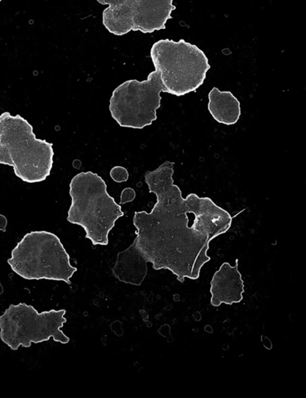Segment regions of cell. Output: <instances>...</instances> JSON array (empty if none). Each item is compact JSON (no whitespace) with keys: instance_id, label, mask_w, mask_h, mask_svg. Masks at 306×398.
Wrapping results in <instances>:
<instances>
[{"instance_id":"7c38bea8","label":"cell","mask_w":306,"mask_h":398,"mask_svg":"<svg viewBox=\"0 0 306 398\" xmlns=\"http://www.w3.org/2000/svg\"><path fill=\"white\" fill-rule=\"evenodd\" d=\"M110 175L112 180L117 182V183L127 182L129 178L128 170L125 167H121V166L113 167L110 170Z\"/></svg>"},{"instance_id":"9a60e30c","label":"cell","mask_w":306,"mask_h":398,"mask_svg":"<svg viewBox=\"0 0 306 398\" xmlns=\"http://www.w3.org/2000/svg\"><path fill=\"white\" fill-rule=\"evenodd\" d=\"M1 1H2V0H0V2H1Z\"/></svg>"},{"instance_id":"ba28073f","label":"cell","mask_w":306,"mask_h":398,"mask_svg":"<svg viewBox=\"0 0 306 398\" xmlns=\"http://www.w3.org/2000/svg\"><path fill=\"white\" fill-rule=\"evenodd\" d=\"M108 5L103 11V25L116 36L130 31L144 34L165 30L177 9L174 0H97Z\"/></svg>"},{"instance_id":"8992f818","label":"cell","mask_w":306,"mask_h":398,"mask_svg":"<svg viewBox=\"0 0 306 398\" xmlns=\"http://www.w3.org/2000/svg\"><path fill=\"white\" fill-rule=\"evenodd\" d=\"M65 314L64 309L39 314L25 303L10 304L0 316V339L13 351L20 346L30 348L32 342L41 343L51 338L55 342L68 344L70 338L61 330L67 322Z\"/></svg>"},{"instance_id":"30bf717a","label":"cell","mask_w":306,"mask_h":398,"mask_svg":"<svg viewBox=\"0 0 306 398\" xmlns=\"http://www.w3.org/2000/svg\"><path fill=\"white\" fill-rule=\"evenodd\" d=\"M147 264L138 251L130 246L117 254L112 272L120 282L140 286L147 275Z\"/></svg>"},{"instance_id":"5bb4252c","label":"cell","mask_w":306,"mask_h":398,"mask_svg":"<svg viewBox=\"0 0 306 398\" xmlns=\"http://www.w3.org/2000/svg\"><path fill=\"white\" fill-rule=\"evenodd\" d=\"M7 226V218L5 215L0 214V231L6 232Z\"/></svg>"},{"instance_id":"5b68a950","label":"cell","mask_w":306,"mask_h":398,"mask_svg":"<svg viewBox=\"0 0 306 398\" xmlns=\"http://www.w3.org/2000/svg\"><path fill=\"white\" fill-rule=\"evenodd\" d=\"M150 57L160 73L166 93L181 97L197 91L211 69L205 53L181 39H162L152 46Z\"/></svg>"},{"instance_id":"52a82bcc","label":"cell","mask_w":306,"mask_h":398,"mask_svg":"<svg viewBox=\"0 0 306 398\" xmlns=\"http://www.w3.org/2000/svg\"><path fill=\"white\" fill-rule=\"evenodd\" d=\"M162 92L166 90L157 70L144 81H125L112 94L109 105L112 118L123 128L142 129L152 125L157 119Z\"/></svg>"},{"instance_id":"4fadbf2b","label":"cell","mask_w":306,"mask_h":398,"mask_svg":"<svg viewBox=\"0 0 306 398\" xmlns=\"http://www.w3.org/2000/svg\"><path fill=\"white\" fill-rule=\"evenodd\" d=\"M136 193L135 190L131 188H126L122 191L121 194V204L124 205L126 203H131L135 198Z\"/></svg>"},{"instance_id":"7a4b0ae2","label":"cell","mask_w":306,"mask_h":398,"mask_svg":"<svg viewBox=\"0 0 306 398\" xmlns=\"http://www.w3.org/2000/svg\"><path fill=\"white\" fill-rule=\"evenodd\" d=\"M53 144L37 139L28 121L10 112L0 115V164L10 166L26 183H40L49 176L54 163Z\"/></svg>"},{"instance_id":"3957f363","label":"cell","mask_w":306,"mask_h":398,"mask_svg":"<svg viewBox=\"0 0 306 398\" xmlns=\"http://www.w3.org/2000/svg\"><path fill=\"white\" fill-rule=\"evenodd\" d=\"M69 194L67 221L83 227L92 245L107 246L109 233L124 212L107 193L103 178L91 171L81 172L72 179Z\"/></svg>"},{"instance_id":"8fae6325","label":"cell","mask_w":306,"mask_h":398,"mask_svg":"<svg viewBox=\"0 0 306 398\" xmlns=\"http://www.w3.org/2000/svg\"><path fill=\"white\" fill-rule=\"evenodd\" d=\"M208 110L215 120L226 125H235L241 115L238 99L230 91L214 87L208 94Z\"/></svg>"},{"instance_id":"277c9868","label":"cell","mask_w":306,"mask_h":398,"mask_svg":"<svg viewBox=\"0 0 306 398\" xmlns=\"http://www.w3.org/2000/svg\"><path fill=\"white\" fill-rule=\"evenodd\" d=\"M7 263L27 280L63 281L71 285L70 278L77 272L59 236L48 231L27 233L12 251Z\"/></svg>"},{"instance_id":"6da1fadb","label":"cell","mask_w":306,"mask_h":398,"mask_svg":"<svg viewBox=\"0 0 306 398\" xmlns=\"http://www.w3.org/2000/svg\"><path fill=\"white\" fill-rule=\"evenodd\" d=\"M174 166L166 161L145 173L149 192L156 194L157 202L149 213L135 212L137 236L131 246L155 270H170L183 283L186 278H199L211 260L210 242L230 229L232 217L210 197L191 193L183 198L174 184Z\"/></svg>"},{"instance_id":"9c48e42d","label":"cell","mask_w":306,"mask_h":398,"mask_svg":"<svg viewBox=\"0 0 306 398\" xmlns=\"http://www.w3.org/2000/svg\"><path fill=\"white\" fill-rule=\"evenodd\" d=\"M211 304L220 306L222 303L232 305L243 300L244 282L239 272V260H236L235 266L229 263L222 264L219 271L213 275L211 281Z\"/></svg>"}]
</instances>
